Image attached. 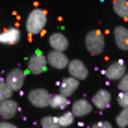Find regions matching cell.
I'll return each mask as SVG.
<instances>
[{"instance_id":"6","label":"cell","mask_w":128,"mask_h":128,"mask_svg":"<svg viewBox=\"0 0 128 128\" xmlns=\"http://www.w3.org/2000/svg\"><path fill=\"white\" fill-rule=\"evenodd\" d=\"M67 69H69V76L76 78V80H86L87 74H89V69L87 65L84 63L82 60H72L67 63Z\"/></svg>"},{"instance_id":"14","label":"cell","mask_w":128,"mask_h":128,"mask_svg":"<svg viewBox=\"0 0 128 128\" xmlns=\"http://www.w3.org/2000/svg\"><path fill=\"white\" fill-rule=\"evenodd\" d=\"M48 45H50L52 50H63L65 52L69 48V39H67L65 34L56 32V34H52L50 37H48Z\"/></svg>"},{"instance_id":"20","label":"cell","mask_w":128,"mask_h":128,"mask_svg":"<svg viewBox=\"0 0 128 128\" xmlns=\"http://www.w3.org/2000/svg\"><path fill=\"white\" fill-rule=\"evenodd\" d=\"M11 95H13V89L6 84V80H0V100L11 98Z\"/></svg>"},{"instance_id":"12","label":"cell","mask_w":128,"mask_h":128,"mask_svg":"<svg viewBox=\"0 0 128 128\" xmlns=\"http://www.w3.org/2000/svg\"><path fill=\"white\" fill-rule=\"evenodd\" d=\"M19 41H20V30L15 28V26L4 28L0 32V43L2 45H17Z\"/></svg>"},{"instance_id":"3","label":"cell","mask_w":128,"mask_h":128,"mask_svg":"<svg viewBox=\"0 0 128 128\" xmlns=\"http://www.w3.org/2000/svg\"><path fill=\"white\" fill-rule=\"evenodd\" d=\"M50 93H48L46 89H43V87H35L28 93V100L30 104L34 106V108H48V104H50Z\"/></svg>"},{"instance_id":"17","label":"cell","mask_w":128,"mask_h":128,"mask_svg":"<svg viewBox=\"0 0 128 128\" xmlns=\"http://www.w3.org/2000/svg\"><path fill=\"white\" fill-rule=\"evenodd\" d=\"M113 11L122 20H128V0H113Z\"/></svg>"},{"instance_id":"10","label":"cell","mask_w":128,"mask_h":128,"mask_svg":"<svg viewBox=\"0 0 128 128\" xmlns=\"http://www.w3.org/2000/svg\"><path fill=\"white\" fill-rule=\"evenodd\" d=\"M19 113V104L13 98H4L0 100V117L2 119H13Z\"/></svg>"},{"instance_id":"2","label":"cell","mask_w":128,"mask_h":128,"mask_svg":"<svg viewBox=\"0 0 128 128\" xmlns=\"http://www.w3.org/2000/svg\"><path fill=\"white\" fill-rule=\"evenodd\" d=\"M104 46H106V37H104V34L100 32V30H91V32H87V35H86V48H87L89 54H93V56L102 54Z\"/></svg>"},{"instance_id":"5","label":"cell","mask_w":128,"mask_h":128,"mask_svg":"<svg viewBox=\"0 0 128 128\" xmlns=\"http://www.w3.org/2000/svg\"><path fill=\"white\" fill-rule=\"evenodd\" d=\"M24 82H26V72L22 69H13V70L8 72V76H6V84L13 89V93L22 89Z\"/></svg>"},{"instance_id":"15","label":"cell","mask_w":128,"mask_h":128,"mask_svg":"<svg viewBox=\"0 0 128 128\" xmlns=\"http://www.w3.org/2000/svg\"><path fill=\"white\" fill-rule=\"evenodd\" d=\"M113 37H115V45L121 50H128V28L126 26H117L113 30Z\"/></svg>"},{"instance_id":"8","label":"cell","mask_w":128,"mask_h":128,"mask_svg":"<svg viewBox=\"0 0 128 128\" xmlns=\"http://www.w3.org/2000/svg\"><path fill=\"white\" fill-rule=\"evenodd\" d=\"M91 104H93V108L96 110H108L110 106H112V93H110L108 89H98L96 93L93 95V98H91Z\"/></svg>"},{"instance_id":"22","label":"cell","mask_w":128,"mask_h":128,"mask_svg":"<svg viewBox=\"0 0 128 128\" xmlns=\"http://www.w3.org/2000/svg\"><path fill=\"white\" fill-rule=\"evenodd\" d=\"M117 102L121 108H128V91H121L117 96Z\"/></svg>"},{"instance_id":"9","label":"cell","mask_w":128,"mask_h":128,"mask_svg":"<svg viewBox=\"0 0 128 128\" xmlns=\"http://www.w3.org/2000/svg\"><path fill=\"white\" fill-rule=\"evenodd\" d=\"M126 70H128V69H126V63H124L122 60H117V61H113V63H110L108 69H106L104 72H106V78H108V80L117 82L119 78L126 72Z\"/></svg>"},{"instance_id":"16","label":"cell","mask_w":128,"mask_h":128,"mask_svg":"<svg viewBox=\"0 0 128 128\" xmlns=\"http://www.w3.org/2000/svg\"><path fill=\"white\" fill-rule=\"evenodd\" d=\"M69 96H65V95H61V93H58V95H52L50 96V108H54V110H65L69 106Z\"/></svg>"},{"instance_id":"18","label":"cell","mask_w":128,"mask_h":128,"mask_svg":"<svg viewBox=\"0 0 128 128\" xmlns=\"http://www.w3.org/2000/svg\"><path fill=\"white\" fill-rule=\"evenodd\" d=\"M74 119L76 117L72 115V112H63L61 115H58V124L60 126H70L74 122Z\"/></svg>"},{"instance_id":"24","label":"cell","mask_w":128,"mask_h":128,"mask_svg":"<svg viewBox=\"0 0 128 128\" xmlns=\"http://www.w3.org/2000/svg\"><path fill=\"white\" fill-rule=\"evenodd\" d=\"M0 128H15V122L11 119H4V121H0Z\"/></svg>"},{"instance_id":"4","label":"cell","mask_w":128,"mask_h":128,"mask_svg":"<svg viewBox=\"0 0 128 128\" xmlns=\"http://www.w3.org/2000/svg\"><path fill=\"white\" fill-rule=\"evenodd\" d=\"M48 67V63H46V54H43L41 50H37V52H34L32 56H30V60H28V70L32 74H43L46 70Z\"/></svg>"},{"instance_id":"23","label":"cell","mask_w":128,"mask_h":128,"mask_svg":"<svg viewBox=\"0 0 128 128\" xmlns=\"http://www.w3.org/2000/svg\"><path fill=\"white\" fill-rule=\"evenodd\" d=\"M117 82H119V89H121V91H128V70L119 78Z\"/></svg>"},{"instance_id":"11","label":"cell","mask_w":128,"mask_h":128,"mask_svg":"<svg viewBox=\"0 0 128 128\" xmlns=\"http://www.w3.org/2000/svg\"><path fill=\"white\" fill-rule=\"evenodd\" d=\"M70 112H72L74 117H86V115H89V113L93 112V104H91V100H87V98H78V100L72 102Z\"/></svg>"},{"instance_id":"13","label":"cell","mask_w":128,"mask_h":128,"mask_svg":"<svg viewBox=\"0 0 128 128\" xmlns=\"http://www.w3.org/2000/svg\"><path fill=\"white\" fill-rule=\"evenodd\" d=\"M78 87H80V80H76L72 76H67L60 82V93L65 96H72L78 91Z\"/></svg>"},{"instance_id":"1","label":"cell","mask_w":128,"mask_h":128,"mask_svg":"<svg viewBox=\"0 0 128 128\" xmlns=\"http://www.w3.org/2000/svg\"><path fill=\"white\" fill-rule=\"evenodd\" d=\"M46 20H48V15L45 10H32L26 17V32L30 35H39L43 30L46 28Z\"/></svg>"},{"instance_id":"7","label":"cell","mask_w":128,"mask_h":128,"mask_svg":"<svg viewBox=\"0 0 128 128\" xmlns=\"http://www.w3.org/2000/svg\"><path fill=\"white\" fill-rule=\"evenodd\" d=\"M46 63L54 69H67V63H69V58L63 50H50L46 54Z\"/></svg>"},{"instance_id":"21","label":"cell","mask_w":128,"mask_h":128,"mask_svg":"<svg viewBox=\"0 0 128 128\" xmlns=\"http://www.w3.org/2000/svg\"><path fill=\"white\" fill-rule=\"evenodd\" d=\"M117 126L121 128H126L128 126V108H122L117 115Z\"/></svg>"},{"instance_id":"19","label":"cell","mask_w":128,"mask_h":128,"mask_svg":"<svg viewBox=\"0 0 128 128\" xmlns=\"http://www.w3.org/2000/svg\"><path fill=\"white\" fill-rule=\"evenodd\" d=\"M41 126L43 128H60L58 124V115H46L41 119Z\"/></svg>"},{"instance_id":"25","label":"cell","mask_w":128,"mask_h":128,"mask_svg":"<svg viewBox=\"0 0 128 128\" xmlns=\"http://www.w3.org/2000/svg\"><path fill=\"white\" fill-rule=\"evenodd\" d=\"M93 126H95V128H110L112 124H110L108 121H98V122H95Z\"/></svg>"}]
</instances>
